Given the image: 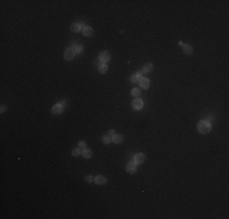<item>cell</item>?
Masks as SVG:
<instances>
[{
  "instance_id": "cell-1",
  "label": "cell",
  "mask_w": 229,
  "mask_h": 219,
  "mask_svg": "<svg viewBox=\"0 0 229 219\" xmlns=\"http://www.w3.org/2000/svg\"><path fill=\"white\" fill-rule=\"evenodd\" d=\"M210 129H211V125H210L208 122L201 120V122H199V124H197V130H199V133H201V134H207L208 131H210Z\"/></svg>"
},
{
  "instance_id": "cell-2",
  "label": "cell",
  "mask_w": 229,
  "mask_h": 219,
  "mask_svg": "<svg viewBox=\"0 0 229 219\" xmlns=\"http://www.w3.org/2000/svg\"><path fill=\"white\" fill-rule=\"evenodd\" d=\"M74 54H76V51H74V49H72V48H70V49H67L66 51H65V60H72L74 57Z\"/></svg>"
},
{
  "instance_id": "cell-3",
  "label": "cell",
  "mask_w": 229,
  "mask_h": 219,
  "mask_svg": "<svg viewBox=\"0 0 229 219\" xmlns=\"http://www.w3.org/2000/svg\"><path fill=\"white\" fill-rule=\"evenodd\" d=\"M82 33H83V36H84V37H89V38L94 36V31H93V28L87 27V26L82 28Z\"/></svg>"
},
{
  "instance_id": "cell-4",
  "label": "cell",
  "mask_w": 229,
  "mask_h": 219,
  "mask_svg": "<svg viewBox=\"0 0 229 219\" xmlns=\"http://www.w3.org/2000/svg\"><path fill=\"white\" fill-rule=\"evenodd\" d=\"M99 60L101 61V64H106L107 61H110V54L106 53V51H102V53L99 55Z\"/></svg>"
},
{
  "instance_id": "cell-5",
  "label": "cell",
  "mask_w": 229,
  "mask_h": 219,
  "mask_svg": "<svg viewBox=\"0 0 229 219\" xmlns=\"http://www.w3.org/2000/svg\"><path fill=\"white\" fill-rule=\"evenodd\" d=\"M62 110H64L62 105L57 103V105H54L53 106V108H51V113H53V114H60V113L62 112Z\"/></svg>"
},
{
  "instance_id": "cell-6",
  "label": "cell",
  "mask_w": 229,
  "mask_h": 219,
  "mask_svg": "<svg viewBox=\"0 0 229 219\" xmlns=\"http://www.w3.org/2000/svg\"><path fill=\"white\" fill-rule=\"evenodd\" d=\"M135 170H137V163L134 162V161H133V162L128 163V164H127V172H128V173L133 174Z\"/></svg>"
},
{
  "instance_id": "cell-7",
  "label": "cell",
  "mask_w": 229,
  "mask_h": 219,
  "mask_svg": "<svg viewBox=\"0 0 229 219\" xmlns=\"http://www.w3.org/2000/svg\"><path fill=\"white\" fill-rule=\"evenodd\" d=\"M144 159H145V156L143 153H137V155L134 156V162L137 163V164H141V163L144 162Z\"/></svg>"
},
{
  "instance_id": "cell-8",
  "label": "cell",
  "mask_w": 229,
  "mask_h": 219,
  "mask_svg": "<svg viewBox=\"0 0 229 219\" xmlns=\"http://www.w3.org/2000/svg\"><path fill=\"white\" fill-rule=\"evenodd\" d=\"M139 85H140V88H143V89H148L149 85H150L149 79H148V78H140V80H139Z\"/></svg>"
},
{
  "instance_id": "cell-9",
  "label": "cell",
  "mask_w": 229,
  "mask_h": 219,
  "mask_svg": "<svg viewBox=\"0 0 229 219\" xmlns=\"http://www.w3.org/2000/svg\"><path fill=\"white\" fill-rule=\"evenodd\" d=\"M111 140H112L115 144H121V142L123 141V135L122 134H115L112 138H111Z\"/></svg>"
},
{
  "instance_id": "cell-10",
  "label": "cell",
  "mask_w": 229,
  "mask_h": 219,
  "mask_svg": "<svg viewBox=\"0 0 229 219\" xmlns=\"http://www.w3.org/2000/svg\"><path fill=\"white\" fill-rule=\"evenodd\" d=\"M94 181H95L96 185H104L106 183V178L102 177V175H98V177H95Z\"/></svg>"
},
{
  "instance_id": "cell-11",
  "label": "cell",
  "mask_w": 229,
  "mask_h": 219,
  "mask_svg": "<svg viewBox=\"0 0 229 219\" xmlns=\"http://www.w3.org/2000/svg\"><path fill=\"white\" fill-rule=\"evenodd\" d=\"M132 107H133L134 110H140L141 107H143V101L141 100H134L133 103H132Z\"/></svg>"
},
{
  "instance_id": "cell-12",
  "label": "cell",
  "mask_w": 229,
  "mask_h": 219,
  "mask_svg": "<svg viewBox=\"0 0 229 219\" xmlns=\"http://www.w3.org/2000/svg\"><path fill=\"white\" fill-rule=\"evenodd\" d=\"M143 76V72H139V73H137V74H133L132 76V78H131V82H133V83H137V82H139L140 80V78H143L141 77Z\"/></svg>"
},
{
  "instance_id": "cell-13",
  "label": "cell",
  "mask_w": 229,
  "mask_h": 219,
  "mask_svg": "<svg viewBox=\"0 0 229 219\" xmlns=\"http://www.w3.org/2000/svg\"><path fill=\"white\" fill-rule=\"evenodd\" d=\"M82 156H83L84 158L89 159V158H92L93 152L90 151V150H88V148H85V150H83V151H82Z\"/></svg>"
},
{
  "instance_id": "cell-14",
  "label": "cell",
  "mask_w": 229,
  "mask_h": 219,
  "mask_svg": "<svg viewBox=\"0 0 229 219\" xmlns=\"http://www.w3.org/2000/svg\"><path fill=\"white\" fill-rule=\"evenodd\" d=\"M71 32H74V33H78L82 31V27L78 23H73V25H71Z\"/></svg>"
},
{
  "instance_id": "cell-15",
  "label": "cell",
  "mask_w": 229,
  "mask_h": 219,
  "mask_svg": "<svg viewBox=\"0 0 229 219\" xmlns=\"http://www.w3.org/2000/svg\"><path fill=\"white\" fill-rule=\"evenodd\" d=\"M183 53L185 54V55H190V54H193V46L184 44V46H183Z\"/></svg>"
},
{
  "instance_id": "cell-16",
  "label": "cell",
  "mask_w": 229,
  "mask_h": 219,
  "mask_svg": "<svg viewBox=\"0 0 229 219\" xmlns=\"http://www.w3.org/2000/svg\"><path fill=\"white\" fill-rule=\"evenodd\" d=\"M107 70H109V68H107V66H106V64H100L99 65V72H100V73H106Z\"/></svg>"
},
{
  "instance_id": "cell-17",
  "label": "cell",
  "mask_w": 229,
  "mask_h": 219,
  "mask_svg": "<svg viewBox=\"0 0 229 219\" xmlns=\"http://www.w3.org/2000/svg\"><path fill=\"white\" fill-rule=\"evenodd\" d=\"M151 70H152V65L151 64H146L144 67H143L141 72H143V73H148V72H150Z\"/></svg>"
},
{
  "instance_id": "cell-18",
  "label": "cell",
  "mask_w": 229,
  "mask_h": 219,
  "mask_svg": "<svg viewBox=\"0 0 229 219\" xmlns=\"http://www.w3.org/2000/svg\"><path fill=\"white\" fill-rule=\"evenodd\" d=\"M73 49H74V51H76L77 54H81L82 51H83V46H82V45H78V44H76Z\"/></svg>"
},
{
  "instance_id": "cell-19",
  "label": "cell",
  "mask_w": 229,
  "mask_h": 219,
  "mask_svg": "<svg viewBox=\"0 0 229 219\" xmlns=\"http://www.w3.org/2000/svg\"><path fill=\"white\" fill-rule=\"evenodd\" d=\"M81 155V148L78 147V148H73L72 150V156H74V157H77V156Z\"/></svg>"
},
{
  "instance_id": "cell-20",
  "label": "cell",
  "mask_w": 229,
  "mask_h": 219,
  "mask_svg": "<svg viewBox=\"0 0 229 219\" xmlns=\"http://www.w3.org/2000/svg\"><path fill=\"white\" fill-rule=\"evenodd\" d=\"M132 95L133 96H139L140 95V90L139 89H137V88H134V89H132Z\"/></svg>"
},
{
  "instance_id": "cell-21",
  "label": "cell",
  "mask_w": 229,
  "mask_h": 219,
  "mask_svg": "<svg viewBox=\"0 0 229 219\" xmlns=\"http://www.w3.org/2000/svg\"><path fill=\"white\" fill-rule=\"evenodd\" d=\"M78 147L82 148V150H85V148H87V144H85L84 141H79V144H78Z\"/></svg>"
},
{
  "instance_id": "cell-22",
  "label": "cell",
  "mask_w": 229,
  "mask_h": 219,
  "mask_svg": "<svg viewBox=\"0 0 229 219\" xmlns=\"http://www.w3.org/2000/svg\"><path fill=\"white\" fill-rule=\"evenodd\" d=\"M102 142H104V144H109L110 141H111V138H110V136H102Z\"/></svg>"
},
{
  "instance_id": "cell-23",
  "label": "cell",
  "mask_w": 229,
  "mask_h": 219,
  "mask_svg": "<svg viewBox=\"0 0 229 219\" xmlns=\"http://www.w3.org/2000/svg\"><path fill=\"white\" fill-rule=\"evenodd\" d=\"M85 181H87V183H92V181H94V179H93L92 175H87V177H85Z\"/></svg>"
},
{
  "instance_id": "cell-24",
  "label": "cell",
  "mask_w": 229,
  "mask_h": 219,
  "mask_svg": "<svg viewBox=\"0 0 229 219\" xmlns=\"http://www.w3.org/2000/svg\"><path fill=\"white\" fill-rule=\"evenodd\" d=\"M113 135H115V131H113V130H110V131H109V136H110V138H112Z\"/></svg>"
},
{
  "instance_id": "cell-25",
  "label": "cell",
  "mask_w": 229,
  "mask_h": 219,
  "mask_svg": "<svg viewBox=\"0 0 229 219\" xmlns=\"http://www.w3.org/2000/svg\"><path fill=\"white\" fill-rule=\"evenodd\" d=\"M0 111H1V113H4L5 111H6V107H5V106H1V110H0Z\"/></svg>"
}]
</instances>
